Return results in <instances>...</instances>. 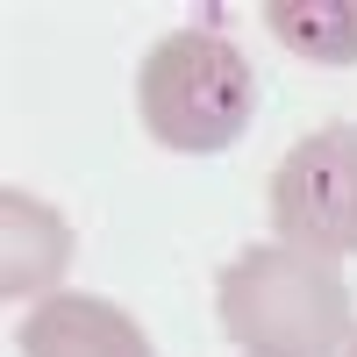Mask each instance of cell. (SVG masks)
I'll return each instance as SVG.
<instances>
[{
	"label": "cell",
	"instance_id": "7a4b0ae2",
	"mask_svg": "<svg viewBox=\"0 0 357 357\" xmlns=\"http://www.w3.org/2000/svg\"><path fill=\"white\" fill-rule=\"evenodd\" d=\"M136 114H143V136H158L165 151L215 158L250 129L257 72L215 29H172L136 72Z\"/></svg>",
	"mask_w": 357,
	"mask_h": 357
},
{
	"label": "cell",
	"instance_id": "6da1fadb",
	"mask_svg": "<svg viewBox=\"0 0 357 357\" xmlns=\"http://www.w3.org/2000/svg\"><path fill=\"white\" fill-rule=\"evenodd\" d=\"M222 329L250 357H329L350 329V286L329 257L307 250H243L215 279Z\"/></svg>",
	"mask_w": 357,
	"mask_h": 357
},
{
	"label": "cell",
	"instance_id": "8992f818",
	"mask_svg": "<svg viewBox=\"0 0 357 357\" xmlns=\"http://www.w3.org/2000/svg\"><path fill=\"white\" fill-rule=\"evenodd\" d=\"M264 22L293 57L357 65V0H264Z\"/></svg>",
	"mask_w": 357,
	"mask_h": 357
},
{
	"label": "cell",
	"instance_id": "52a82bcc",
	"mask_svg": "<svg viewBox=\"0 0 357 357\" xmlns=\"http://www.w3.org/2000/svg\"><path fill=\"white\" fill-rule=\"evenodd\" d=\"M350 357H357V336H350Z\"/></svg>",
	"mask_w": 357,
	"mask_h": 357
},
{
	"label": "cell",
	"instance_id": "277c9868",
	"mask_svg": "<svg viewBox=\"0 0 357 357\" xmlns=\"http://www.w3.org/2000/svg\"><path fill=\"white\" fill-rule=\"evenodd\" d=\"M22 357H158V350L114 301H100V293H57V301L29 307Z\"/></svg>",
	"mask_w": 357,
	"mask_h": 357
},
{
	"label": "cell",
	"instance_id": "3957f363",
	"mask_svg": "<svg viewBox=\"0 0 357 357\" xmlns=\"http://www.w3.org/2000/svg\"><path fill=\"white\" fill-rule=\"evenodd\" d=\"M272 229L286 236V250H307L329 264L357 250V122H329L279 158Z\"/></svg>",
	"mask_w": 357,
	"mask_h": 357
},
{
	"label": "cell",
	"instance_id": "5b68a950",
	"mask_svg": "<svg viewBox=\"0 0 357 357\" xmlns=\"http://www.w3.org/2000/svg\"><path fill=\"white\" fill-rule=\"evenodd\" d=\"M0 222H8V272H0V286L8 293H36L50 286L57 272H65L72 257V229L50 215V207H36L29 193H0Z\"/></svg>",
	"mask_w": 357,
	"mask_h": 357
}]
</instances>
